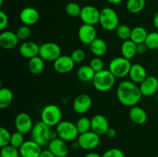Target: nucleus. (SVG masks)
Here are the masks:
<instances>
[{
    "mask_svg": "<svg viewBox=\"0 0 158 157\" xmlns=\"http://www.w3.org/2000/svg\"><path fill=\"white\" fill-rule=\"evenodd\" d=\"M93 101L91 97L87 94H80L77 95L73 103V109L80 115L86 113L92 106Z\"/></svg>",
    "mask_w": 158,
    "mask_h": 157,
    "instance_id": "9b49d317",
    "label": "nucleus"
},
{
    "mask_svg": "<svg viewBox=\"0 0 158 157\" xmlns=\"http://www.w3.org/2000/svg\"><path fill=\"white\" fill-rule=\"evenodd\" d=\"M15 33H16V35L18 36L19 39L26 40L30 37L31 34H32V31H31L30 27L29 26L23 25V26H20V27L17 29Z\"/></svg>",
    "mask_w": 158,
    "mask_h": 157,
    "instance_id": "4c0bfd02",
    "label": "nucleus"
},
{
    "mask_svg": "<svg viewBox=\"0 0 158 157\" xmlns=\"http://www.w3.org/2000/svg\"><path fill=\"white\" fill-rule=\"evenodd\" d=\"M84 157H102V155H100L99 153H97V152H89V153L86 154V155H84Z\"/></svg>",
    "mask_w": 158,
    "mask_h": 157,
    "instance_id": "49530a36",
    "label": "nucleus"
},
{
    "mask_svg": "<svg viewBox=\"0 0 158 157\" xmlns=\"http://www.w3.org/2000/svg\"><path fill=\"white\" fill-rule=\"evenodd\" d=\"M78 37L83 44L89 46L97 38V30L94 26L83 24L79 28Z\"/></svg>",
    "mask_w": 158,
    "mask_h": 157,
    "instance_id": "2eb2a0df",
    "label": "nucleus"
},
{
    "mask_svg": "<svg viewBox=\"0 0 158 157\" xmlns=\"http://www.w3.org/2000/svg\"><path fill=\"white\" fill-rule=\"evenodd\" d=\"M148 50V49L144 42L137 45V52L138 55H143L146 53Z\"/></svg>",
    "mask_w": 158,
    "mask_h": 157,
    "instance_id": "37998d69",
    "label": "nucleus"
},
{
    "mask_svg": "<svg viewBox=\"0 0 158 157\" xmlns=\"http://www.w3.org/2000/svg\"><path fill=\"white\" fill-rule=\"evenodd\" d=\"M40 13L38 10L32 7H26L20 12V21L26 26H33L40 20Z\"/></svg>",
    "mask_w": 158,
    "mask_h": 157,
    "instance_id": "6ab92c4d",
    "label": "nucleus"
},
{
    "mask_svg": "<svg viewBox=\"0 0 158 157\" xmlns=\"http://www.w3.org/2000/svg\"><path fill=\"white\" fill-rule=\"evenodd\" d=\"M25 141H26V140H25L24 138V134L16 131V132H13V133L12 134L10 144L9 145L17 148V149H19V148L23 146V143H25Z\"/></svg>",
    "mask_w": 158,
    "mask_h": 157,
    "instance_id": "c9c22d12",
    "label": "nucleus"
},
{
    "mask_svg": "<svg viewBox=\"0 0 158 157\" xmlns=\"http://www.w3.org/2000/svg\"><path fill=\"white\" fill-rule=\"evenodd\" d=\"M101 27L106 31L116 30L120 23L119 15L114 9L103 8L100 10V22Z\"/></svg>",
    "mask_w": 158,
    "mask_h": 157,
    "instance_id": "39448f33",
    "label": "nucleus"
},
{
    "mask_svg": "<svg viewBox=\"0 0 158 157\" xmlns=\"http://www.w3.org/2000/svg\"><path fill=\"white\" fill-rule=\"evenodd\" d=\"M131 80L136 84H140L148 77L147 70L142 65L136 63L133 64L130 70L129 75Z\"/></svg>",
    "mask_w": 158,
    "mask_h": 157,
    "instance_id": "4be33fe9",
    "label": "nucleus"
},
{
    "mask_svg": "<svg viewBox=\"0 0 158 157\" xmlns=\"http://www.w3.org/2000/svg\"><path fill=\"white\" fill-rule=\"evenodd\" d=\"M106 135L108 137V138H110V139L114 138V137L117 135V130H116L115 129H114V128L110 127L109 129H108L107 132H106Z\"/></svg>",
    "mask_w": 158,
    "mask_h": 157,
    "instance_id": "c03bdc74",
    "label": "nucleus"
},
{
    "mask_svg": "<svg viewBox=\"0 0 158 157\" xmlns=\"http://www.w3.org/2000/svg\"><path fill=\"white\" fill-rule=\"evenodd\" d=\"M62 50L58 44L52 42H47L40 46L39 55L45 62H54L61 55Z\"/></svg>",
    "mask_w": 158,
    "mask_h": 157,
    "instance_id": "6e6552de",
    "label": "nucleus"
},
{
    "mask_svg": "<svg viewBox=\"0 0 158 157\" xmlns=\"http://www.w3.org/2000/svg\"><path fill=\"white\" fill-rule=\"evenodd\" d=\"M76 63L70 56L61 55L53 62V68L60 74H66L74 69Z\"/></svg>",
    "mask_w": 158,
    "mask_h": 157,
    "instance_id": "f3484780",
    "label": "nucleus"
},
{
    "mask_svg": "<svg viewBox=\"0 0 158 157\" xmlns=\"http://www.w3.org/2000/svg\"><path fill=\"white\" fill-rule=\"evenodd\" d=\"M57 137L56 132L51 129L50 126L43 123L42 120L35 123L31 131V138L40 146L49 145L50 141Z\"/></svg>",
    "mask_w": 158,
    "mask_h": 157,
    "instance_id": "f03ea898",
    "label": "nucleus"
},
{
    "mask_svg": "<svg viewBox=\"0 0 158 157\" xmlns=\"http://www.w3.org/2000/svg\"><path fill=\"white\" fill-rule=\"evenodd\" d=\"M62 111L58 106L49 104L45 106L41 112V120L50 127L56 126L62 121Z\"/></svg>",
    "mask_w": 158,
    "mask_h": 157,
    "instance_id": "423d86ee",
    "label": "nucleus"
},
{
    "mask_svg": "<svg viewBox=\"0 0 158 157\" xmlns=\"http://www.w3.org/2000/svg\"><path fill=\"white\" fill-rule=\"evenodd\" d=\"M148 49L155 50L158 49V32H152L148 33L144 42Z\"/></svg>",
    "mask_w": 158,
    "mask_h": 157,
    "instance_id": "473e14b6",
    "label": "nucleus"
},
{
    "mask_svg": "<svg viewBox=\"0 0 158 157\" xmlns=\"http://www.w3.org/2000/svg\"><path fill=\"white\" fill-rule=\"evenodd\" d=\"M155 157H158V155H156V156Z\"/></svg>",
    "mask_w": 158,
    "mask_h": 157,
    "instance_id": "603ef678",
    "label": "nucleus"
},
{
    "mask_svg": "<svg viewBox=\"0 0 158 157\" xmlns=\"http://www.w3.org/2000/svg\"><path fill=\"white\" fill-rule=\"evenodd\" d=\"M122 56L127 59L131 60L137 54V44L131 41V39L123 41L120 47Z\"/></svg>",
    "mask_w": 158,
    "mask_h": 157,
    "instance_id": "b1692460",
    "label": "nucleus"
},
{
    "mask_svg": "<svg viewBox=\"0 0 158 157\" xmlns=\"http://www.w3.org/2000/svg\"><path fill=\"white\" fill-rule=\"evenodd\" d=\"M102 157H125V154L121 149L117 148H112L106 150L102 155Z\"/></svg>",
    "mask_w": 158,
    "mask_h": 157,
    "instance_id": "a19ab883",
    "label": "nucleus"
},
{
    "mask_svg": "<svg viewBox=\"0 0 158 157\" xmlns=\"http://www.w3.org/2000/svg\"><path fill=\"white\" fill-rule=\"evenodd\" d=\"M110 4H114V5H117V4H120L121 3L123 0H106Z\"/></svg>",
    "mask_w": 158,
    "mask_h": 157,
    "instance_id": "09e8293b",
    "label": "nucleus"
},
{
    "mask_svg": "<svg viewBox=\"0 0 158 157\" xmlns=\"http://www.w3.org/2000/svg\"><path fill=\"white\" fill-rule=\"evenodd\" d=\"M20 153L19 150L17 148L8 145L1 148V152H0V157H19Z\"/></svg>",
    "mask_w": 158,
    "mask_h": 157,
    "instance_id": "72a5a7b5",
    "label": "nucleus"
},
{
    "mask_svg": "<svg viewBox=\"0 0 158 157\" xmlns=\"http://www.w3.org/2000/svg\"><path fill=\"white\" fill-rule=\"evenodd\" d=\"M148 32L147 29L143 26H136L131 31V41L134 42L135 44L138 45L140 43H143L146 40Z\"/></svg>",
    "mask_w": 158,
    "mask_h": 157,
    "instance_id": "cd10ccee",
    "label": "nucleus"
},
{
    "mask_svg": "<svg viewBox=\"0 0 158 157\" xmlns=\"http://www.w3.org/2000/svg\"><path fill=\"white\" fill-rule=\"evenodd\" d=\"M132 66L131 61L123 56L113 58L109 64V70L116 78H123L129 75Z\"/></svg>",
    "mask_w": 158,
    "mask_h": 157,
    "instance_id": "0eeeda50",
    "label": "nucleus"
},
{
    "mask_svg": "<svg viewBox=\"0 0 158 157\" xmlns=\"http://www.w3.org/2000/svg\"><path fill=\"white\" fill-rule=\"evenodd\" d=\"M89 66L95 71L96 72L102 71L104 67V63H103V60L100 58V57H95V58H92L89 62Z\"/></svg>",
    "mask_w": 158,
    "mask_h": 157,
    "instance_id": "ea45409f",
    "label": "nucleus"
},
{
    "mask_svg": "<svg viewBox=\"0 0 158 157\" xmlns=\"http://www.w3.org/2000/svg\"><path fill=\"white\" fill-rule=\"evenodd\" d=\"M143 96L149 97L157 93L158 78L155 76H148L139 86Z\"/></svg>",
    "mask_w": 158,
    "mask_h": 157,
    "instance_id": "a211bd4d",
    "label": "nucleus"
},
{
    "mask_svg": "<svg viewBox=\"0 0 158 157\" xmlns=\"http://www.w3.org/2000/svg\"><path fill=\"white\" fill-rule=\"evenodd\" d=\"M57 137L66 142H73L78 139L80 133L77 126L70 121H61L56 126Z\"/></svg>",
    "mask_w": 158,
    "mask_h": 157,
    "instance_id": "20e7f679",
    "label": "nucleus"
},
{
    "mask_svg": "<svg viewBox=\"0 0 158 157\" xmlns=\"http://www.w3.org/2000/svg\"><path fill=\"white\" fill-rule=\"evenodd\" d=\"M100 10L93 6H86L82 8L80 18L83 24L95 26L100 22Z\"/></svg>",
    "mask_w": 158,
    "mask_h": 157,
    "instance_id": "9d476101",
    "label": "nucleus"
},
{
    "mask_svg": "<svg viewBox=\"0 0 158 157\" xmlns=\"http://www.w3.org/2000/svg\"><path fill=\"white\" fill-rule=\"evenodd\" d=\"M76 126H77L80 134L89 132V131L91 130V119L86 116L80 117L77 120Z\"/></svg>",
    "mask_w": 158,
    "mask_h": 157,
    "instance_id": "7c9ffc66",
    "label": "nucleus"
},
{
    "mask_svg": "<svg viewBox=\"0 0 158 157\" xmlns=\"http://www.w3.org/2000/svg\"><path fill=\"white\" fill-rule=\"evenodd\" d=\"M89 49L96 57H101L106 54L107 51V45L103 39L97 38L89 45Z\"/></svg>",
    "mask_w": 158,
    "mask_h": 157,
    "instance_id": "a878e982",
    "label": "nucleus"
},
{
    "mask_svg": "<svg viewBox=\"0 0 158 157\" xmlns=\"http://www.w3.org/2000/svg\"><path fill=\"white\" fill-rule=\"evenodd\" d=\"M48 149L56 157H67L69 152L67 142L61 139L59 137H56L51 140L48 145Z\"/></svg>",
    "mask_w": 158,
    "mask_h": 157,
    "instance_id": "ddd939ff",
    "label": "nucleus"
},
{
    "mask_svg": "<svg viewBox=\"0 0 158 157\" xmlns=\"http://www.w3.org/2000/svg\"><path fill=\"white\" fill-rule=\"evenodd\" d=\"M117 96L122 105L128 107L137 106L142 98L140 87L131 80L122 81L117 86Z\"/></svg>",
    "mask_w": 158,
    "mask_h": 157,
    "instance_id": "f257e3e1",
    "label": "nucleus"
},
{
    "mask_svg": "<svg viewBox=\"0 0 158 157\" xmlns=\"http://www.w3.org/2000/svg\"><path fill=\"white\" fill-rule=\"evenodd\" d=\"M94 87L100 92H108L113 89L116 83V77L109 69H103L96 72L93 79Z\"/></svg>",
    "mask_w": 158,
    "mask_h": 157,
    "instance_id": "7ed1b4c3",
    "label": "nucleus"
},
{
    "mask_svg": "<svg viewBox=\"0 0 158 157\" xmlns=\"http://www.w3.org/2000/svg\"><path fill=\"white\" fill-rule=\"evenodd\" d=\"M146 6L145 0H127L126 4L128 12L133 14L140 13L143 10Z\"/></svg>",
    "mask_w": 158,
    "mask_h": 157,
    "instance_id": "c756f323",
    "label": "nucleus"
},
{
    "mask_svg": "<svg viewBox=\"0 0 158 157\" xmlns=\"http://www.w3.org/2000/svg\"><path fill=\"white\" fill-rule=\"evenodd\" d=\"M19 150L21 157H40L43 149L41 146L31 139L26 140Z\"/></svg>",
    "mask_w": 158,
    "mask_h": 157,
    "instance_id": "4468645a",
    "label": "nucleus"
},
{
    "mask_svg": "<svg viewBox=\"0 0 158 157\" xmlns=\"http://www.w3.org/2000/svg\"><path fill=\"white\" fill-rule=\"evenodd\" d=\"M12 134L7 129L4 127L0 128V146L4 147L10 144Z\"/></svg>",
    "mask_w": 158,
    "mask_h": 157,
    "instance_id": "e433bc0d",
    "label": "nucleus"
},
{
    "mask_svg": "<svg viewBox=\"0 0 158 157\" xmlns=\"http://www.w3.org/2000/svg\"><path fill=\"white\" fill-rule=\"evenodd\" d=\"M153 23H154V26H155L156 29H158V12L154 15V19H153Z\"/></svg>",
    "mask_w": 158,
    "mask_h": 157,
    "instance_id": "de8ad7c7",
    "label": "nucleus"
},
{
    "mask_svg": "<svg viewBox=\"0 0 158 157\" xmlns=\"http://www.w3.org/2000/svg\"><path fill=\"white\" fill-rule=\"evenodd\" d=\"M28 69L33 75H40L45 69V61L40 55L33 57L29 60Z\"/></svg>",
    "mask_w": 158,
    "mask_h": 157,
    "instance_id": "393cba45",
    "label": "nucleus"
},
{
    "mask_svg": "<svg viewBox=\"0 0 158 157\" xmlns=\"http://www.w3.org/2000/svg\"><path fill=\"white\" fill-rule=\"evenodd\" d=\"M96 72L89 66H82L77 70V78L83 83L92 82L95 76Z\"/></svg>",
    "mask_w": 158,
    "mask_h": 157,
    "instance_id": "bb28decb",
    "label": "nucleus"
},
{
    "mask_svg": "<svg viewBox=\"0 0 158 157\" xmlns=\"http://www.w3.org/2000/svg\"><path fill=\"white\" fill-rule=\"evenodd\" d=\"M73 149H75V150H77V149H80V145H79L78 142L75 143V144H73Z\"/></svg>",
    "mask_w": 158,
    "mask_h": 157,
    "instance_id": "8fccbe9b",
    "label": "nucleus"
},
{
    "mask_svg": "<svg viewBox=\"0 0 158 157\" xmlns=\"http://www.w3.org/2000/svg\"><path fill=\"white\" fill-rule=\"evenodd\" d=\"M80 149L84 150H92L99 146L100 143V135H97L92 130L85 133L80 134L77 139Z\"/></svg>",
    "mask_w": 158,
    "mask_h": 157,
    "instance_id": "1a4fd4ad",
    "label": "nucleus"
},
{
    "mask_svg": "<svg viewBox=\"0 0 158 157\" xmlns=\"http://www.w3.org/2000/svg\"><path fill=\"white\" fill-rule=\"evenodd\" d=\"M40 46L35 42L27 41L24 42L20 45L19 48L20 55L24 58L30 59L33 57L39 55L40 53Z\"/></svg>",
    "mask_w": 158,
    "mask_h": 157,
    "instance_id": "412c9836",
    "label": "nucleus"
},
{
    "mask_svg": "<svg viewBox=\"0 0 158 157\" xmlns=\"http://www.w3.org/2000/svg\"><path fill=\"white\" fill-rule=\"evenodd\" d=\"M40 157H56L49 149H45V150L42 151L41 154H40Z\"/></svg>",
    "mask_w": 158,
    "mask_h": 157,
    "instance_id": "a18cd8bd",
    "label": "nucleus"
},
{
    "mask_svg": "<svg viewBox=\"0 0 158 157\" xmlns=\"http://www.w3.org/2000/svg\"><path fill=\"white\" fill-rule=\"evenodd\" d=\"M70 57L75 63H80L84 61L86 57V52L83 49H77L73 51L70 55Z\"/></svg>",
    "mask_w": 158,
    "mask_h": 157,
    "instance_id": "58836bf2",
    "label": "nucleus"
},
{
    "mask_svg": "<svg viewBox=\"0 0 158 157\" xmlns=\"http://www.w3.org/2000/svg\"><path fill=\"white\" fill-rule=\"evenodd\" d=\"M157 105H158V92H157Z\"/></svg>",
    "mask_w": 158,
    "mask_h": 157,
    "instance_id": "3c124183",
    "label": "nucleus"
},
{
    "mask_svg": "<svg viewBox=\"0 0 158 157\" xmlns=\"http://www.w3.org/2000/svg\"><path fill=\"white\" fill-rule=\"evenodd\" d=\"M129 116L131 121L137 125H143L148 120V113L144 109L138 106L131 107L129 112Z\"/></svg>",
    "mask_w": 158,
    "mask_h": 157,
    "instance_id": "5701e85b",
    "label": "nucleus"
},
{
    "mask_svg": "<svg viewBox=\"0 0 158 157\" xmlns=\"http://www.w3.org/2000/svg\"><path fill=\"white\" fill-rule=\"evenodd\" d=\"M9 24V17L3 10L0 11V30L4 31Z\"/></svg>",
    "mask_w": 158,
    "mask_h": 157,
    "instance_id": "79ce46f5",
    "label": "nucleus"
},
{
    "mask_svg": "<svg viewBox=\"0 0 158 157\" xmlns=\"http://www.w3.org/2000/svg\"><path fill=\"white\" fill-rule=\"evenodd\" d=\"M13 92L10 89L3 87L0 89V109L9 107L13 101Z\"/></svg>",
    "mask_w": 158,
    "mask_h": 157,
    "instance_id": "c85d7f7f",
    "label": "nucleus"
},
{
    "mask_svg": "<svg viewBox=\"0 0 158 157\" xmlns=\"http://www.w3.org/2000/svg\"><path fill=\"white\" fill-rule=\"evenodd\" d=\"M110 128L109 122L104 115L97 114L91 119V130L99 135H106Z\"/></svg>",
    "mask_w": 158,
    "mask_h": 157,
    "instance_id": "dca6fc26",
    "label": "nucleus"
},
{
    "mask_svg": "<svg viewBox=\"0 0 158 157\" xmlns=\"http://www.w3.org/2000/svg\"><path fill=\"white\" fill-rule=\"evenodd\" d=\"M66 14L71 17H78L80 15L82 7L77 2H69L66 6Z\"/></svg>",
    "mask_w": 158,
    "mask_h": 157,
    "instance_id": "f704fd0d",
    "label": "nucleus"
},
{
    "mask_svg": "<svg viewBox=\"0 0 158 157\" xmlns=\"http://www.w3.org/2000/svg\"><path fill=\"white\" fill-rule=\"evenodd\" d=\"M115 31L117 37L119 38H120V39L123 40V41H126V40H128L131 38L132 29H131L130 26H128L127 25L120 24L117 26Z\"/></svg>",
    "mask_w": 158,
    "mask_h": 157,
    "instance_id": "2f4dec72",
    "label": "nucleus"
},
{
    "mask_svg": "<svg viewBox=\"0 0 158 157\" xmlns=\"http://www.w3.org/2000/svg\"><path fill=\"white\" fill-rule=\"evenodd\" d=\"M33 123L30 115L26 112H20L17 114L15 118V127L16 131L23 134H27L31 132Z\"/></svg>",
    "mask_w": 158,
    "mask_h": 157,
    "instance_id": "f8f14e48",
    "label": "nucleus"
},
{
    "mask_svg": "<svg viewBox=\"0 0 158 157\" xmlns=\"http://www.w3.org/2000/svg\"><path fill=\"white\" fill-rule=\"evenodd\" d=\"M19 38L15 32L9 30H4L0 33V46L3 49L9 50L17 46Z\"/></svg>",
    "mask_w": 158,
    "mask_h": 157,
    "instance_id": "aec40b11",
    "label": "nucleus"
}]
</instances>
